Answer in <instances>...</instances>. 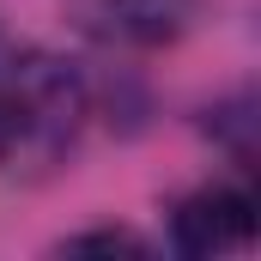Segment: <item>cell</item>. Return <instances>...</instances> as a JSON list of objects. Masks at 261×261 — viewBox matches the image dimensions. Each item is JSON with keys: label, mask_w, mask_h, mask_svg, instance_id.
<instances>
[{"label": "cell", "mask_w": 261, "mask_h": 261, "mask_svg": "<svg viewBox=\"0 0 261 261\" xmlns=\"http://www.w3.org/2000/svg\"><path fill=\"white\" fill-rule=\"evenodd\" d=\"M73 24L110 49H158L176 43L195 18V0H67Z\"/></svg>", "instance_id": "3"}, {"label": "cell", "mask_w": 261, "mask_h": 261, "mask_svg": "<svg viewBox=\"0 0 261 261\" xmlns=\"http://www.w3.org/2000/svg\"><path fill=\"white\" fill-rule=\"evenodd\" d=\"M170 243L182 255H243L255 243V200L243 189H225V182H206L195 195L176 200L170 213Z\"/></svg>", "instance_id": "2"}, {"label": "cell", "mask_w": 261, "mask_h": 261, "mask_svg": "<svg viewBox=\"0 0 261 261\" xmlns=\"http://www.w3.org/2000/svg\"><path fill=\"white\" fill-rule=\"evenodd\" d=\"M91 128L85 73L49 49L0 37V176H49Z\"/></svg>", "instance_id": "1"}, {"label": "cell", "mask_w": 261, "mask_h": 261, "mask_svg": "<svg viewBox=\"0 0 261 261\" xmlns=\"http://www.w3.org/2000/svg\"><path fill=\"white\" fill-rule=\"evenodd\" d=\"M67 249H128V255H146V243L134 231H85V237H67Z\"/></svg>", "instance_id": "4"}]
</instances>
